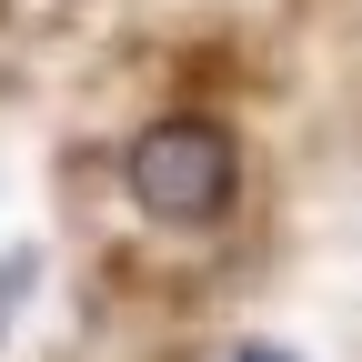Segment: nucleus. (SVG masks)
I'll return each instance as SVG.
<instances>
[{
	"instance_id": "3",
	"label": "nucleus",
	"mask_w": 362,
	"mask_h": 362,
	"mask_svg": "<svg viewBox=\"0 0 362 362\" xmlns=\"http://www.w3.org/2000/svg\"><path fill=\"white\" fill-rule=\"evenodd\" d=\"M242 362H292V352H272V342H262V352H242Z\"/></svg>"
},
{
	"instance_id": "2",
	"label": "nucleus",
	"mask_w": 362,
	"mask_h": 362,
	"mask_svg": "<svg viewBox=\"0 0 362 362\" xmlns=\"http://www.w3.org/2000/svg\"><path fill=\"white\" fill-rule=\"evenodd\" d=\"M30 282H40V252H11V262H0V332H11V312L30 302Z\"/></svg>"
},
{
	"instance_id": "1",
	"label": "nucleus",
	"mask_w": 362,
	"mask_h": 362,
	"mask_svg": "<svg viewBox=\"0 0 362 362\" xmlns=\"http://www.w3.org/2000/svg\"><path fill=\"white\" fill-rule=\"evenodd\" d=\"M121 192H131L141 221H161V232H211V221L242 202V141H232V121H211V111L141 121L131 151H121Z\"/></svg>"
}]
</instances>
